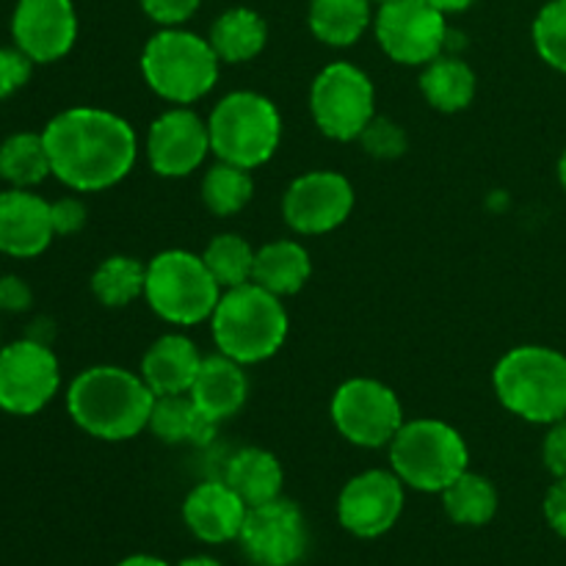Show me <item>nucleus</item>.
Here are the masks:
<instances>
[{"instance_id":"1","label":"nucleus","mask_w":566,"mask_h":566,"mask_svg":"<svg viewBox=\"0 0 566 566\" xmlns=\"http://www.w3.org/2000/svg\"><path fill=\"white\" fill-rule=\"evenodd\" d=\"M50 169L72 191H105L130 175L138 155L133 127L111 111L77 105L42 130Z\"/></svg>"},{"instance_id":"2","label":"nucleus","mask_w":566,"mask_h":566,"mask_svg":"<svg viewBox=\"0 0 566 566\" xmlns=\"http://www.w3.org/2000/svg\"><path fill=\"white\" fill-rule=\"evenodd\" d=\"M155 392L142 374L116 365L83 370L66 390V409L86 434L105 442L133 440L149 426Z\"/></svg>"},{"instance_id":"3","label":"nucleus","mask_w":566,"mask_h":566,"mask_svg":"<svg viewBox=\"0 0 566 566\" xmlns=\"http://www.w3.org/2000/svg\"><path fill=\"white\" fill-rule=\"evenodd\" d=\"M210 332L216 348L235 363H263L280 352L287 337L285 304L258 282L230 287L210 315Z\"/></svg>"},{"instance_id":"4","label":"nucleus","mask_w":566,"mask_h":566,"mask_svg":"<svg viewBox=\"0 0 566 566\" xmlns=\"http://www.w3.org/2000/svg\"><path fill=\"white\" fill-rule=\"evenodd\" d=\"M503 407L528 423L553 426L566 418V357L547 346L512 348L492 374Z\"/></svg>"},{"instance_id":"5","label":"nucleus","mask_w":566,"mask_h":566,"mask_svg":"<svg viewBox=\"0 0 566 566\" xmlns=\"http://www.w3.org/2000/svg\"><path fill=\"white\" fill-rule=\"evenodd\" d=\"M221 59L208 39L182 28H164L142 53V72L155 94L177 105L202 99L219 81Z\"/></svg>"},{"instance_id":"6","label":"nucleus","mask_w":566,"mask_h":566,"mask_svg":"<svg viewBox=\"0 0 566 566\" xmlns=\"http://www.w3.org/2000/svg\"><path fill=\"white\" fill-rule=\"evenodd\" d=\"M210 153L241 169H258L274 158L282 138L276 105L258 92H232L208 119Z\"/></svg>"},{"instance_id":"7","label":"nucleus","mask_w":566,"mask_h":566,"mask_svg":"<svg viewBox=\"0 0 566 566\" xmlns=\"http://www.w3.org/2000/svg\"><path fill=\"white\" fill-rule=\"evenodd\" d=\"M144 298L155 315L175 326H197L210 321L221 298V285L205 265L202 254L169 249L147 263Z\"/></svg>"},{"instance_id":"8","label":"nucleus","mask_w":566,"mask_h":566,"mask_svg":"<svg viewBox=\"0 0 566 566\" xmlns=\"http://www.w3.org/2000/svg\"><path fill=\"white\" fill-rule=\"evenodd\" d=\"M468 462L464 437L434 418L409 420L390 442L392 473L420 492H442L468 470Z\"/></svg>"},{"instance_id":"9","label":"nucleus","mask_w":566,"mask_h":566,"mask_svg":"<svg viewBox=\"0 0 566 566\" xmlns=\"http://www.w3.org/2000/svg\"><path fill=\"white\" fill-rule=\"evenodd\" d=\"M313 119L324 136L352 142L376 119V92L370 77L348 61L324 66L310 88Z\"/></svg>"},{"instance_id":"10","label":"nucleus","mask_w":566,"mask_h":566,"mask_svg":"<svg viewBox=\"0 0 566 566\" xmlns=\"http://www.w3.org/2000/svg\"><path fill=\"white\" fill-rule=\"evenodd\" d=\"M332 423L359 448L390 446L403 426L396 392L376 379H348L332 396Z\"/></svg>"},{"instance_id":"11","label":"nucleus","mask_w":566,"mask_h":566,"mask_svg":"<svg viewBox=\"0 0 566 566\" xmlns=\"http://www.w3.org/2000/svg\"><path fill=\"white\" fill-rule=\"evenodd\" d=\"M376 39L392 61L407 66H426L442 55L448 22L440 9L426 0H392L379 6L374 20Z\"/></svg>"},{"instance_id":"12","label":"nucleus","mask_w":566,"mask_h":566,"mask_svg":"<svg viewBox=\"0 0 566 566\" xmlns=\"http://www.w3.org/2000/svg\"><path fill=\"white\" fill-rule=\"evenodd\" d=\"M61 385L59 359L42 340H17L0 348V409L36 415L53 401Z\"/></svg>"},{"instance_id":"13","label":"nucleus","mask_w":566,"mask_h":566,"mask_svg":"<svg viewBox=\"0 0 566 566\" xmlns=\"http://www.w3.org/2000/svg\"><path fill=\"white\" fill-rule=\"evenodd\" d=\"M238 539L254 566H296L310 545L302 509L285 497L249 509Z\"/></svg>"},{"instance_id":"14","label":"nucleus","mask_w":566,"mask_h":566,"mask_svg":"<svg viewBox=\"0 0 566 566\" xmlns=\"http://www.w3.org/2000/svg\"><path fill=\"white\" fill-rule=\"evenodd\" d=\"M354 210V188L340 171H310L296 177L282 199V216L298 235H326Z\"/></svg>"},{"instance_id":"15","label":"nucleus","mask_w":566,"mask_h":566,"mask_svg":"<svg viewBox=\"0 0 566 566\" xmlns=\"http://www.w3.org/2000/svg\"><path fill=\"white\" fill-rule=\"evenodd\" d=\"M403 512V481L392 470H365L343 486L337 520L348 534L376 539L398 523Z\"/></svg>"},{"instance_id":"16","label":"nucleus","mask_w":566,"mask_h":566,"mask_svg":"<svg viewBox=\"0 0 566 566\" xmlns=\"http://www.w3.org/2000/svg\"><path fill=\"white\" fill-rule=\"evenodd\" d=\"M14 42L33 64L64 59L77 39L72 0H20L11 17Z\"/></svg>"},{"instance_id":"17","label":"nucleus","mask_w":566,"mask_h":566,"mask_svg":"<svg viewBox=\"0 0 566 566\" xmlns=\"http://www.w3.org/2000/svg\"><path fill=\"white\" fill-rule=\"evenodd\" d=\"M210 153L208 122L191 108H171L149 127L147 158L160 177H188Z\"/></svg>"},{"instance_id":"18","label":"nucleus","mask_w":566,"mask_h":566,"mask_svg":"<svg viewBox=\"0 0 566 566\" xmlns=\"http://www.w3.org/2000/svg\"><path fill=\"white\" fill-rule=\"evenodd\" d=\"M249 506L227 481H202L188 492L182 520L199 542L227 545L241 536Z\"/></svg>"},{"instance_id":"19","label":"nucleus","mask_w":566,"mask_h":566,"mask_svg":"<svg viewBox=\"0 0 566 566\" xmlns=\"http://www.w3.org/2000/svg\"><path fill=\"white\" fill-rule=\"evenodd\" d=\"M50 202L28 188L0 193V252L11 258H36L53 241Z\"/></svg>"},{"instance_id":"20","label":"nucleus","mask_w":566,"mask_h":566,"mask_svg":"<svg viewBox=\"0 0 566 566\" xmlns=\"http://www.w3.org/2000/svg\"><path fill=\"white\" fill-rule=\"evenodd\" d=\"M188 396L197 401V407L210 420L221 423V420L232 418L247 403V370H243L241 363H235V359H230L221 352L213 354V357H202V365H199V374Z\"/></svg>"},{"instance_id":"21","label":"nucleus","mask_w":566,"mask_h":566,"mask_svg":"<svg viewBox=\"0 0 566 566\" xmlns=\"http://www.w3.org/2000/svg\"><path fill=\"white\" fill-rule=\"evenodd\" d=\"M199 365L202 357L186 335H164L144 354L142 379L155 396H180L191 390Z\"/></svg>"},{"instance_id":"22","label":"nucleus","mask_w":566,"mask_h":566,"mask_svg":"<svg viewBox=\"0 0 566 566\" xmlns=\"http://www.w3.org/2000/svg\"><path fill=\"white\" fill-rule=\"evenodd\" d=\"M216 420L197 407L188 392L180 396H155L147 429L166 446H208L216 434Z\"/></svg>"},{"instance_id":"23","label":"nucleus","mask_w":566,"mask_h":566,"mask_svg":"<svg viewBox=\"0 0 566 566\" xmlns=\"http://www.w3.org/2000/svg\"><path fill=\"white\" fill-rule=\"evenodd\" d=\"M310 274H313V260L298 241H285V238L271 241L254 254L252 282H258L260 287L280 298L302 291Z\"/></svg>"},{"instance_id":"24","label":"nucleus","mask_w":566,"mask_h":566,"mask_svg":"<svg viewBox=\"0 0 566 566\" xmlns=\"http://www.w3.org/2000/svg\"><path fill=\"white\" fill-rule=\"evenodd\" d=\"M224 481L252 509L282 497L285 473H282L280 459L271 451H263V448H243L227 464Z\"/></svg>"},{"instance_id":"25","label":"nucleus","mask_w":566,"mask_h":566,"mask_svg":"<svg viewBox=\"0 0 566 566\" xmlns=\"http://www.w3.org/2000/svg\"><path fill=\"white\" fill-rule=\"evenodd\" d=\"M265 39H269V28H265L263 17L258 11L238 6V9L224 11L213 22L208 42L213 44L216 55L221 61L243 64V61H252L265 48Z\"/></svg>"},{"instance_id":"26","label":"nucleus","mask_w":566,"mask_h":566,"mask_svg":"<svg viewBox=\"0 0 566 566\" xmlns=\"http://www.w3.org/2000/svg\"><path fill=\"white\" fill-rule=\"evenodd\" d=\"M423 97L442 114H457L464 111L475 97V72L470 64L453 55H437L434 61L423 66L420 75Z\"/></svg>"},{"instance_id":"27","label":"nucleus","mask_w":566,"mask_h":566,"mask_svg":"<svg viewBox=\"0 0 566 566\" xmlns=\"http://www.w3.org/2000/svg\"><path fill=\"white\" fill-rule=\"evenodd\" d=\"M307 20L315 39L329 48H348L368 31L370 0H313Z\"/></svg>"},{"instance_id":"28","label":"nucleus","mask_w":566,"mask_h":566,"mask_svg":"<svg viewBox=\"0 0 566 566\" xmlns=\"http://www.w3.org/2000/svg\"><path fill=\"white\" fill-rule=\"evenodd\" d=\"M442 506L457 525H486L497 512V490L490 479L464 470L442 490Z\"/></svg>"},{"instance_id":"29","label":"nucleus","mask_w":566,"mask_h":566,"mask_svg":"<svg viewBox=\"0 0 566 566\" xmlns=\"http://www.w3.org/2000/svg\"><path fill=\"white\" fill-rule=\"evenodd\" d=\"M50 169V155L42 133H14L0 144V177L14 188L39 186Z\"/></svg>"},{"instance_id":"30","label":"nucleus","mask_w":566,"mask_h":566,"mask_svg":"<svg viewBox=\"0 0 566 566\" xmlns=\"http://www.w3.org/2000/svg\"><path fill=\"white\" fill-rule=\"evenodd\" d=\"M144 285H147V265L125 254L103 260L92 276L94 296L105 307H127L138 296H144Z\"/></svg>"},{"instance_id":"31","label":"nucleus","mask_w":566,"mask_h":566,"mask_svg":"<svg viewBox=\"0 0 566 566\" xmlns=\"http://www.w3.org/2000/svg\"><path fill=\"white\" fill-rule=\"evenodd\" d=\"M254 254H258V249H252L247 238L235 235V232H224V235H216L208 243L202 260L210 274H213V280L221 285V291H230V287L252 282Z\"/></svg>"},{"instance_id":"32","label":"nucleus","mask_w":566,"mask_h":566,"mask_svg":"<svg viewBox=\"0 0 566 566\" xmlns=\"http://www.w3.org/2000/svg\"><path fill=\"white\" fill-rule=\"evenodd\" d=\"M254 193V182L249 169H241L235 164L219 160L210 166L202 180V202L208 205L210 213L232 216L249 205Z\"/></svg>"},{"instance_id":"33","label":"nucleus","mask_w":566,"mask_h":566,"mask_svg":"<svg viewBox=\"0 0 566 566\" xmlns=\"http://www.w3.org/2000/svg\"><path fill=\"white\" fill-rule=\"evenodd\" d=\"M536 53L566 75V0H551L534 20Z\"/></svg>"},{"instance_id":"34","label":"nucleus","mask_w":566,"mask_h":566,"mask_svg":"<svg viewBox=\"0 0 566 566\" xmlns=\"http://www.w3.org/2000/svg\"><path fill=\"white\" fill-rule=\"evenodd\" d=\"M363 144L370 155L376 158H398V155L407 149V136L398 125L387 119H374L368 127L363 130Z\"/></svg>"},{"instance_id":"35","label":"nucleus","mask_w":566,"mask_h":566,"mask_svg":"<svg viewBox=\"0 0 566 566\" xmlns=\"http://www.w3.org/2000/svg\"><path fill=\"white\" fill-rule=\"evenodd\" d=\"M31 70L33 61L20 48H0V99L25 86Z\"/></svg>"},{"instance_id":"36","label":"nucleus","mask_w":566,"mask_h":566,"mask_svg":"<svg viewBox=\"0 0 566 566\" xmlns=\"http://www.w3.org/2000/svg\"><path fill=\"white\" fill-rule=\"evenodd\" d=\"M144 14L164 28H177L197 14L202 0H138Z\"/></svg>"},{"instance_id":"37","label":"nucleus","mask_w":566,"mask_h":566,"mask_svg":"<svg viewBox=\"0 0 566 566\" xmlns=\"http://www.w3.org/2000/svg\"><path fill=\"white\" fill-rule=\"evenodd\" d=\"M50 219H53L55 235L81 232L83 224H86V205L75 197H64L50 205Z\"/></svg>"},{"instance_id":"38","label":"nucleus","mask_w":566,"mask_h":566,"mask_svg":"<svg viewBox=\"0 0 566 566\" xmlns=\"http://www.w3.org/2000/svg\"><path fill=\"white\" fill-rule=\"evenodd\" d=\"M542 459L553 479H566V418L551 426L542 442Z\"/></svg>"},{"instance_id":"39","label":"nucleus","mask_w":566,"mask_h":566,"mask_svg":"<svg viewBox=\"0 0 566 566\" xmlns=\"http://www.w3.org/2000/svg\"><path fill=\"white\" fill-rule=\"evenodd\" d=\"M545 520L562 539H566V479H556V484L547 490Z\"/></svg>"},{"instance_id":"40","label":"nucleus","mask_w":566,"mask_h":566,"mask_svg":"<svg viewBox=\"0 0 566 566\" xmlns=\"http://www.w3.org/2000/svg\"><path fill=\"white\" fill-rule=\"evenodd\" d=\"M31 287L20 276H0V310L9 313H22L31 307Z\"/></svg>"},{"instance_id":"41","label":"nucleus","mask_w":566,"mask_h":566,"mask_svg":"<svg viewBox=\"0 0 566 566\" xmlns=\"http://www.w3.org/2000/svg\"><path fill=\"white\" fill-rule=\"evenodd\" d=\"M426 3H431L434 9H440L442 14H451V11H464L473 6V0H426Z\"/></svg>"},{"instance_id":"42","label":"nucleus","mask_w":566,"mask_h":566,"mask_svg":"<svg viewBox=\"0 0 566 566\" xmlns=\"http://www.w3.org/2000/svg\"><path fill=\"white\" fill-rule=\"evenodd\" d=\"M116 566H169V564L158 556H144V553H138V556L125 558V562H119Z\"/></svg>"},{"instance_id":"43","label":"nucleus","mask_w":566,"mask_h":566,"mask_svg":"<svg viewBox=\"0 0 566 566\" xmlns=\"http://www.w3.org/2000/svg\"><path fill=\"white\" fill-rule=\"evenodd\" d=\"M177 566H221V564L210 556H188V558H182Z\"/></svg>"},{"instance_id":"44","label":"nucleus","mask_w":566,"mask_h":566,"mask_svg":"<svg viewBox=\"0 0 566 566\" xmlns=\"http://www.w3.org/2000/svg\"><path fill=\"white\" fill-rule=\"evenodd\" d=\"M558 180H562V188L566 191V149H564L562 160H558Z\"/></svg>"},{"instance_id":"45","label":"nucleus","mask_w":566,"mask_h":566,"mask_svg":"<svg viewBox=\"0 0 566 566\" xmlns=\"http://www.w3.org/2000/svg\"><path fill=\"white\" fill-rule=\"evenodd\" d=\"M370 3H379V6H385V3H392V0H370Z\"/></svg>"},{"instance_id":"46","label":"nucleus","mask_w":566,"mask_h":566,"mask_svg":"<svg viewBox=\"0 0 566 566\" xmlns=\"http://www.w3.org/2000/svg\"><path fill=\"white\" fill-rule=\"evenodd\" d=\"M0 348H3V346H0Z\"/></svg>"}]
</instances>
